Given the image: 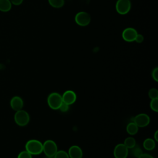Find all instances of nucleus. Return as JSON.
<instances>
[{
	"mask_svg": "<svg viewBox=\"0 0 158 158\" xmlns=\"http://www.w3.org/2000/svg\"><path fill=\"white\" fill-rule=\"evenodd\" d=\"M25 150L31 155H38L43 152V143L37 139H30L25 144Z\"/></svg>",
	"mask_w": 158,
	"mask_h": 158,
	"instance_id": "f257e3e1",
	"label": "nucleus"
},
{
	"mask_svg": "<svg viewBox=\"0 0 158 158\" xmlns=\"http://www.w3.org/2000/svg\"><path fill=\"white\" fill-rule=\"evenodd\" d=\"M62 102V96L56 92L51 93L47 99V102L49 107L54 110L59 109Z\"/></svg>",
	"mask_w": 158,
	"mask_h": 158,
	"instance_id": "f03ea898",
	"label": "nucleus"
},
{
	"mask_svg": "<svg viewBox=\"0 0 158 158\" xmlns=\"http://www.w3.org/2000/svg\"><path fill=\"white\" fill-rule=\"evenodd\" d=\"M14 120L17 125L20 127L26 126L30 122V115L28 113L24 110L16 111L14 114Z\"/></svg>",
	"mask_w": 158,
	"mask_h": 158,
	"instance_id": "7ed1b4c3",
	"label": "nucleus"
},
{
	"mask_svg": "<svg viewBox=\"0 0 158 158\" xmlns=\"http://www.w3.org/2000/svg\"><path fill=\"white\" fill-rule=\"evenodd\" d=\"M57 151V146L54 141L48 139L43 143V152L46 156H54Z\"/></svg>",
	"mask_w": 158,
	"mask_h": 158,
	"instance_id": "20e7f679",
	"label": "nucleus"
},
{
	"mask_svg": "<svg viewBox=\"0 0 158 158\" xmlns=\"http://www.w3.org/2000/svg\"><path fill=\"white\" fill-rule=\"evenodd\" d=\"M75 21L77 25L81 27H85L89 24L91 22V17L88 12L81 11L76 14Z\"/></svg>",
	"mask_w": 158,
	"mask_h": 158,
	"instance_id": "39448f33",
	"label": "nucleus"
},
{
	"mask_svg": "<svg viewBox=\"0 0 158 158\" xmlns=\"http://www.w3.org/2000/svg\"><path fill=\"white\" fill-rule=\"evenodd\" d=\"M115 9L119 14H127L131 9L130 0H117L115 4Z\"/></svg>",
	"mask_w": 158,
	"mask_h": 158,
	"instance_id": "423d86ee",
	"label": "nucleus"
},
{
	"mask_svg": "<svg viewBox=\"0 0 158 158\" xmlns=\"http://www.w3.org/2000/svg\"><path fill=\"white\" fill-rule=\"evenodd\" d=\"M133 122L138 127H145L150 123L149 116L144 113L139 114L134 117Z\"/></svg>",
	"mask_w": 158,
	"mask_h": 158,
	"instance_id": "0eeeda50",
	"label": "nucleus"
},
{
	"mask_svg": "<svg viewBox=\"0 0 158 158\" xmlns=\"http://www.w3.org/2000/svg\"><path fill=\"white\" fill-rule=\"evenodd\" d=\"M128 154V149L123 143L117 144L114 149L115 158H127Z\"/></svg>",
	"mask_w": 158,
	"mask_h": 158,
	"instance_id": "6e6552de",
	"label": "nucleus"
},
{
	"mask_svg": "<svg viewBox=\"0 0 158 158\" xmlns=\"http://www.w3.org/2000/svg\"><path fill=\"white\" fill-rule=\"evenodd\" d=\"M138 33L136 30L133 28H125L122 34V38L123 40L127 42H132L135 41V39Z\"/></svg>",
	"mask_w": 158,
	"mask_h": 158,
	"instance_id": "1a4fd4ad",
	"label": "nucleus"
},
{
	"mask_svg": "<svg viewBox=\"0 0 158 158\" xmlns=\"http://www.w3.org/2000/svg\"><path fill=\"white\" fill-rule=\"evenodd\" d=\"M62 101L68 105L73 104L77 99L76 93L72 90H67L62 95Z\"/></svg>",
	"mask_w": 158,
	"mask_h": 158,
	"instance_id": "9d476101",
	"label": "nucleus"
},
{
	"mask_svg": "<svg viewBox=\"0 0 158 158\" xmlns=\"http://www.w3.org/2000/svg\"><path fill=\"white\" fill-rule=\"evenodd\" d=\"M67 153L70 158H82L83 157V151L80 147L77 145L70 146Z\"/></svg>",
	"mask_w": 158,
	"mask_h": 158,
	"instance_id": "9b49d317",
	"label": "nucleus"
},
{
	"mask_svg": "<svg viewBox=\"0 0 158 158\" xmlns=\"http://www.w3.org/2000/svg\"><path fill=\"white\" fill-rule=\"evenodd\" d=\"M10 106L15 111L21 110L23 106V99L20 96H15L11 99L10 101Z\"/></svg>",
	"mask_w": 158,
	"mask_h": 158,
	"instance_id": "f8f14e48",
	"label": "nucleus"
},
{
	"mask_svg": "<svg viewBox=\"0 0 158 158\" xmlns=\"http://www.w3.org/2000/svg\"><path fill=\"white\" fill-rule=\"evenodd\" d=\"M144 148L147 151H152L155 148L156 143L152 138H146L143 143Z\"/></svg>",
	"mask_w": 158,
	"mask_h": 158,
	"instance_id": "ddd939ff",
	"label": "nucleus"
},
{
	"mask_svg": "<svg viewBox=\"0 0 158 158\" xmlns=\"http://www.w3.org/2000/svg\"><path fill=\"white\" fill-rule=\"evenodd\" d=\"M11 7L12 4L10 0H0V11L8 12Z\"/></svg>",
	"mask_w": 158,
	"mask_h": 158,
	"instance_id": "4468645a",
	"label": "nucleus"
},
{
	"mask_svg": "<svg viewBox=\"0 0 158 158\" xmlns=\"http://www.w3.org/2000/svg\"><path fill=\"white\" fill-rule=\"evenodd\" d=\"M138 128L139 127L134 122H130L127 125L126 130L129 135H135L138 133Z\"/></svg>",
	"mask_w": 158,
	"mask_h": 158,
	"instance_id": "2eb2a0df",
	"label": "nucleus"
},
{
	"mask_svg": "<svg viewBox=\"0 0 158 158\" xmlns=\"http://www.w3.org/2000/svg\"><path fill=\"white\" fill-rule=\"evenodd\" d=\"M123 144L128 149H131L136 145V141L133 137L129 136L125 138Z\"/></svg>",
	"mask_w": 158,
	"mask_h": 158,
	"instance_id": "dca6fc26",
	"label": "nucleus"
},
{
	"mask_svg": "<svg viewBox=\"0 0 158 158\" xmlns=\"http://www.w3.org/2000/svg\"><path fill=\"white\" fill-rule=\"evenodd\" d=\"M49 4L54 8H60L64 5V0H48Z\"/></svg>",
	"mask_w": 158,
	"mask_h": 158,
	"instance_id": "f3484780",
	"label": "nucleus"
},
{
	"mask_svg": "<svg viewBox=\"0 0 158 158\" xmlns=\"http://www.w3.org/2000/svg\"><path fill=\"white\" fill-rule=\"evenodd\" d=\"M148 96L151 99H157L158 98V90L155 88H151L148 91Z\"/></svg>",
	"mask_w": 158,
	"mask_h": 158,
	"instance_id": "a211bd4d",
	"label": "nucleus"
},
{
	"mask_svg": "<svg viewBox=\"0 0 158 158\" xmlns=\"http://www.w3.org/2000/svg\"><path fill=\"white\" fill-rule=\"evenodd\" d=\"M131 149H132V154H133V156L135 157H136L137 158L138 157H139L143 153L141 149L140 148V147L138 146H136V145H135L133 148H132Z\"/></svg>",
	"mask_w": 158,
	"mask_h": 158,
	"instance_id": "6ab92c4d",
	"label": "nucleus"
},
{
	"mask_svg": "<svg viewBox=\"0 0 158 158\" xmlns=\"http://www.w3.org/2000/svg\"><path fill=\"white\" fill-rule=\"evenodd\" d=\"M54 156V158H70L68 153L63 150L57 151Z\"/></svg>",
	"mask_w": 158,
	"mask_h": 158,
	"instance_id": "aec40b11",
	"label": "nucleus"
},
{
	"mask_svg": "<svg viewBox=\"0 0 158 158\" xmlns=\"http://www.w3.org/2000/svg\"><path fill=\"white\" fill-rule=\"evenodd\" d=\"M150 107L153 111L156 112H158V98L151 99L150 102Z\"/></svg>",
	"mask_w": 158,
	"mask_h": 158,
	"instance_id": "412c9836",
	"label": "nucleus"
},
{
	"mask_svg": "<svg viewBox=\"0 0 158 158\" xmlns=\"http://www.w3.org/2000/svg\"><path fill=\"white\" fill-rule=\"evenodd\" d=\"M17 158H32V155L25 150L21 151L18 154Z\"/></svg>",
	"mask_w": 158,
	"mask_h": 158,
	"instance_id": "4be33fe9",
	"label": "nucleus"
},
{
	"mask_svg": "<svg viewBox=\"0 0 158 158\" xmlns=\"http://www.w3.org/2000/svg\"><path fill=\"white\" fill-rule=\"evenodd\" d=\"M59 109L62 112H67L69 110V105L67 104L62 102L61 105L60 106Z\"/></svg>",
	"mask_w": 158,
	"mask_h": 158,
	"instance_id": "5701e85b",
	"label": "nucleus"
},
{
	"mask_svg": "<svg viewBox=\"0 0 158 158\" xmlns=\"http://www.w3.org/2000/svg\"><path fill=\"white\" fill-rule=\"evenodd\" d=\"M152 77L155 81H158V68L155 67L152 71Z\"/></svg>",
	"mask_w": 158,
	"mask_h": 158,
	"instance_id": "b1692460",
	"label": "nucleus"
},
{
	"mask_svg": "<svg viewBox=\"0 0 158 158\" xmlns=\"http://www.w3.org/2000/svg\"><path fill=\"white\" fill-rule=\"evenodd\" d=\"M143 40H144L143 36L141 34H137V35L135 39V41H136L138 43H141L143 41Z\"/></svg>",
	"mask_w": 158,
	"mask_h": 158,
	"instance_id": "393cba45",
	"label": "nucleus"
},
{
	"mask_svg": "<svg viewBox=\"0 0 158 158\" xmlns=\"http://www.w3.org/2000/svg\"><path fill=\"white\" fill-rule=\"evenodd\" d=\"M10 1L12 4H14L15 6H19L22 3L23 0H10Z\"/></svg>",
	"mask_w": 158,
	"mask_h": 158,
	"instance_id": "a878e982",
	"label": "nucleus"
},
{
	"mask_svg": "<svg viewBox=\"0 0 158 158\" xmlns=\"http://www.w3.org/2000/svg\"><path fill=\"white\" fill-rule=\"evenodd\" d=\"M138 158H154L153 156H152L150 154H146V153H143L139 157H138Z\"/></svg>",
	"mask_w": 158,
	"mask_h": 158,
	"instance_id": "bb28decb",
	"label": "nucleus"
},
{
	"mask_svg": "<svg viewBox=\"0 0 158 158\" xmlns=\"http://www.w3.org/2000/svg\"><path fill=\"white\" fill-rule=\"evenodd\" d=\"M157 134H158V131L156 130L154 135V139L156 141H158V138H157Z\"/></svg>",
	"mask_w": 158,
	"mask_h": 158,
	"instance_id": "cd10ccee",
	"label": "nucleus"
},
{
	"mask_svg": "<svg viewBox=\"0 0 158 158\" xmlns=\"http://www.w3.org/2000/svg\"><path fill=\"white\" fill-rule=\"evenodd\" d=\"M45 158H54V156H46Z\"/></svg>",
	"mask_w": 158,
	"mask_h": 158,
	"instance_id": "c85d7f7f",
	"label": "nucleus"
}]
</instances>
